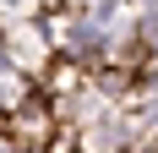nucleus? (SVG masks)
Masks as SVG:
<instances>
[]
</instances>
